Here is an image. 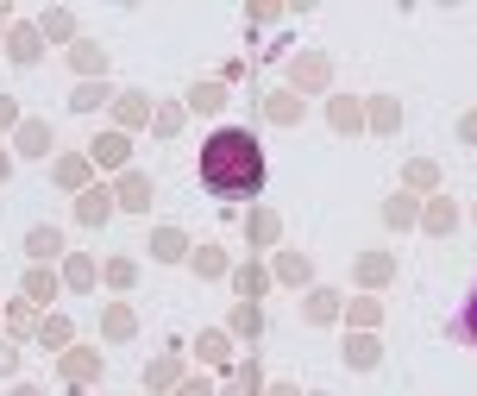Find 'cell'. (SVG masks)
Instances as JSON below:
<instances>
[{
  "mask_svg": "<svg viewBox=\"0 0 477 396\" xmlns=\"http://www.w3.org/2000/svg\"><path fill=\"white\" fill-rule=\"evenodd\" d=\"M446 340H459V346L477 353V277H472V289H465V302L453 308V321H446Z\"/></svg>",
  "mask_w": 477,
  "mask_h": 396,
  "instance_id": "cell-2",
  "label": "cell"
},
{
  "mask_svg": "<svg viewBox=\"0 0 477 396\" xmlns=\"http://www.w3.org/2000/svg\"><path fill=\"white\" fill-rule=\"evenodd\" d=\"M201 183L214 195H251L264 183V145L245 127H220L201 145Z\"/></svg>",
  "mask_w": 477,
  "mask_h": 396,
  "instance_id": "cell-1",
  "label": "cell"
}]
</instances>
